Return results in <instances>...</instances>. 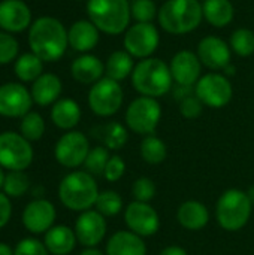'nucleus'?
<instances>
[{
  "label": "nucleus",
  "instance_id": "obj_1",
  "mask_svg": "<svg viewBox=\"0 0 254 255\" xmlns=\"http://www.w3.org/2000/svg\"><path fill=\"white\" fill-rule=\"evenodd\" d=\"M69 45L67 30L54 16H40L28 30V46L43 63L58 61Z\"/></svg>",
  "mask_w": 254,
  "mask_h": 255
},
{
  "label": "nucleus",
  "instance_id": "obj_2",
  "mask_svg": "<svg viewBox=\"0 0 254 255\" xmlns=\"http://www.w3.org/2000/svg\"><path fill=\"white\" fill-rule=\"evenodd\" d=\"M99 193L96 178L85 170L70 172L58 184V199L61 205L79 214L94 208Z\"/></svg>",
  "mask_w": 254,
  "mask_h": 255
},
{
  "label": "nucleus",
  "instance_id": "obj_3",
  "mask_svg": "<svg viewBox=\"0 0 254 255\" xmlns=\"http://www.w3.org/2000/svg\"><path fill=\"white\" fill-rule=\"evenodd\" d=\"M172 73L171 67L160 58H145L141 60L132 72L133 88L145 97H162L172 88Z\"/></svg>",
  "mask_w": 254,
  "mask_h": 255
},
{
  "label": "nucleus",
  "instance_id": "obj_4",
  "mask_svg": "<svg viewBox=\"0 0 254 255\" xmlns=\"http://www.w3.org/2000/svg\"><path fill=\"white\" fill-rule=\"evenodd\" d=\"M160 27L171 34L193 31L202 21V3L199 0H168L157 13Z\"/></svg>",
  "mask_w": 254,
  "mask_h": 255
},
{
  "label": "nucleus",
  "instance_id": "obj_5",
  "mask_svg": "<svg viewBox=\"0 0 254 255\" xmlns=\"http://www.w3.org/2000/svg\"><path fill=\"white\" fill-rule=\"evenodd\" d=\"M87 13L99 31L112 36L123 33L132 18L129 0H87Z\"/></svg>",
  "mask_w": 254,
  "mask_h": 255
},
{
  "label": "nucleus",
  "instance_id": "obj_6",
  "mask_svg": "<svg viewBox=\"0 0 254 255\" xmlns=\"http://www.w3.org/2000/svg\"><path fill=\"white\" fill-rule=\"evenodd\" d=\"M253 214V203L247 191L231 188L226 190L216 203V218L219 226L226 232H240L244 229Z\"/></svg>",
  "mask_w": 254,
  "mask_h": 255
},
{
  "label": "nucleus",
  "instance_id": "obj_7",
  "mask_svg": "<svg viewBox=\"0 0 254 255\" xmlns=\"http://www.w3.org/2000/svg\"><path fill=\"white\" fill-rule=\"evenodd\" d=\"M162 118V106L157 99L141 96L135 99L126 111L124 120L129 130L141 136L154 134Z\"/></svg>",
  "mask_w": 254,
  "mask_h": 255
},
{
  "label": "nucleus",
  "instance_id": "obj_8",
  "mask_svg": "<svg viewBox=\"0 0 254 255\" xmlns=\"http://www.w3.org/2000/svg\"><path fill=\"white\" fill-rule=\"evenodd\" d=\"M33 148L21 133L3 131L0 133V167L4 170L24 172L33 163Z\"/></svg>",
  "mask_w": 254,
  "mask_h": 255
},
{
  "label": "nucleus",
  "instance_id": "obj_9",
  "mask_svg": "<svg viewBox=\"0 0 254 255\" xmlns=\"http://www.w3.org/2000/svg\"><path fill=\"white\" fill-rule=\"evenodd\" d=\"M124 93L120 82L111 78H102L91 85L88 91V106L97 117H112L123 105Z\"/></svg>",
  "mask_w": 254,
  "mask_h": 255
},
{
  "label": "nucleus",
  "instance_id": "obj_10",
  "mask_svg": "<svg viewBox=\"0 0 254 255\" xmlns=\"http://www.w3.org/2000/svg\"><path fill=\"white\" fill-rule=\"evenodd\" d=\"M90 142L81 131H66L54 146V157L57 163L66 169H76L84 166V161L90 152Z\"/></svg>",
  "mask_w": 254,
  "mask_h": 255
},
{
  "label": "nucleus",
  "instance_id": "obj_11",
  "mask_svg": "<svg viewBox=\"0 0 254 255\" xmlns=\"http://www.w3.org/2000/svg\"><path fill=\"white\" fill-rule=\"evenodd\" d=\"M195 94L205 106L220 109L232 100L234 88L231 81L225 75L213 72L201 76V79L195 85Z\"/></svg>",
  "mask_w": 254,
  "mask_h": 255
},
{
  "label": "nucleus",
  "instance_id": "obj_12",
  "mask_svg": "<svg viewBox=\"0 0 254 255\" xmlns=\"http://www.w3.org/2000/svg\"><path fill=\"white\" fill-rule=\"evenodd\" d=\"M160 34L153 22H136L124 34V48L133 58H150L157 49Z\"/></svg>",
  "mask_w": 254,
  "mask_h": 255
},
{
  "label": "nucleus",
  "instance_id": "obj_13",
  "mask_svg": "<svg viewBox=\"0 0 254 255\" xmlns=\"http://www.w3.org/2000/svg\"><path fill=\"white\" fill-rule=\"evenodd\" d=\"M124 223L130 232L141 238L154 236L160 229V217L157 211L144 202H132L124 208Z\"/></svg>",
  "mask_w": 254,
  "mask_h": 255
},
{
  "label": "nucleus",
  "instance_id": "obj_14",
  "mask_svg": "<svg viewBox=\"0 0 254 255\" xmlns=\"http://www.w3.org/2000/svg\"><path fill=\"white\" fill-rule=\"evenodd\" d=\"M31 93L18 82L0 85V115L4 118H22L31 109Z\"/></svg>",
  "mask_w": 254,
  "mask_h": 255
},
{
  "label": "nucleus",
  "instance_id": "obj_15",
  "mask_svg": "<svg viewBox=\"0 0 254 255\" xmlns=\"http://www.w3.org/2000/svg\"><path fill=\"white\" fill-rule=\"evenodd\" d=\"M57 218L55 206L46 199H34L25 205L21 220L22 226L31 235H45L54 227Z\"/></svg>",
  "mask_w": 254,
  "mask_h": 255
},
{
  "label": "nucleus",
  "instance_id": "obj_16",
  "mask_svg": "<svg viewBox=\"0 0 254 255\" xmlns=\"http://www.w3.org/2000/svg\"><path fill=\"white\" fill-rule=\"evenodd\" d=\"M73 230L79 245H82L84 248H93L105 239L108 223L100 212H97L96 209H88L79 214Z\"/></svg>",
  "mask_w": 254,
  "mask_h": 255
},
{
  "label": "nucleus",
  "instance_id": "obj_17",
  "mask_svg": "<svg viewBox=\"0 0 254 255\" xmlns=\"http://www.w3.org/2000/svg\"><path fill=\"white\" fill-rule=\"evenodd\" d=\"M171 73L174 78V82L177 85H186V87H195L196 82L201 79V70L202 63L198 57V54L192 51H180L174 55L171 64Z\"/></svg>",
  "mask_w": 254,
  "mask_h": 255
},
{
  "label": "nucleus",
  "instance_id": "obj_18",
  "mask_svg": "<svg viewBox=\"0 0 254 255\" xmlns=\"http://www.w3.org/2000/svg\"><path fill=\"white\" fill-rule=\"evenodd\" d=\"M198 57L211 70L225 69L231 63V46L217 36H207L198 45Z\"/></svg>",
  "mask_w": 254,
  "mask_h": 255
},
{
  "label": "nucleus",
  "instance_id": "obj_19",
  "mask_svg": "<svg viewBox=\"0 0 254 255\" xmlns=\"http://www.w3.org/2000/svg\"><path fill=\"white\" fill-rule=\"evenodd\" d=\"M31 25V10L22 0L0 1V28L7 33H19Z\"/></svg>",
  "mask_w": 254,
  "mask_h": 255
},
{
  "label": "nucleus",
  "instance_id": "obj_20",
  "mask_svg": "<svg viewBox=\"0 0 254 255\" xmlns=\"http://www.w3.org/2000/svg\"><path fill=\"white\" fill-rule=\"evenodd\" d=\"M106 255H147V245L144 238L130 230L115 232L106 242Z\"/></svg>",
  "mask_w": 254,
  "mask_h": 255
},
{
  "label": "nucleus",
  "instance_id": "obj_21",
  "mask_svg": "<svg viewBox=\"0 0 254 255\" xmlns=\"http://www.w3.org/2000/svg\"><path fill=\"white\" fill-rule=\"evenodd\" d=\"M177 221L183 229H186L189 232H199L208 226L210 211L202 202L187 200L178 206Z\"/></svg>",
  "mask_w": 254,
  "mask_h": 255
},
{
  "label": "nucleus",
  "instance_id": "obj_22",
  "mask_svg": "<svg viewBox=\"0 0 254 255\" xmlns=\"http://www.w3.org/2000/svg\"><path fill=\"white\" fill-rule=\"evenodd\" d=\"M69 45L78 52L91 51L99 42V28L90 19L75 21L67 31Z\"/></svg>",
  "mask_w": 254,
  "mask_h": 255
},
{
  "label": "nucleus",
  "instance_id": "obj_23",
  "mask_svg": "<svg viewBox=\"0 0 254 255\" xmlns=\"http://www.w3.org/2000/svg\"><path fill=\"white\" fill-rule=\"evenodd\" d=\"M43 244L51 255H69L76 247L75 230L67 226H54L43 235Z\"/></svg>",
  "mask_w": 254,
  "mask_h": 255
},
{
  "label": "nucleus",
  "instance_id": "obj_24",
  "mask_svg": "<svg viewBox=\"0 0 254 255\" xmlns=\"http://www.w3.org/2000/svg\"><path fill=\"white\" fill-rule=\"evenodd\" d=\"M63 85L57 75L54 73H42L31 85V97L33 102L39 106H49L60 100Z\"/></svg>",
  "mask_w": 254,
  "mask_h": 255
},
{
  "label": "nucleus",
  "instance_id": "obj_25",
  "mask_svg": "<svg viewBox=\"0 0 254 255\" xmlns=\"http://www.w3.org/2000/svg\"><path fill=\"white\" fill-rule=\"evenodd\" d=\"M70 72H72L73 79L78 81L79 84L93 85L103 78L105 64L96 55L84 54L73 60L70 66Z\"/></svg>",
  "mask_w": 254,
  "mask_h": 255
},
{
  "label": "nucleus",
  "instance_id": "obj_26",
  "mask_svg": "<svg viewBox=\"0 0 254 255\" xmlns=\"http://www.w3.org/2000/svg\"><path fill=\"white\" fill-rule=\"evenodd\" d=\"M51 121L60 130L70 131L81 121V108L73 99H60L51 108Z\"/></svg>",
  "mask_w": 254,
  "mask_h": 255
},
{
  "label": "nucleus",
  "instance_id": "obj_27",
  "mask_svg": "<svg viewBox=\"0 0 254 255\" xmlns=\"http://www.w3.org/2000/svg\"><path fill=\"white\" fill-rule=\"evenodd\" d=\"M204 18L214 27H226L232 22L235 9L231 0H205L202 3Z\"/></svg>",
  "mask_w": 254,
  "mask_h": 255
},
{
  "label": "nucleus",
  "instance_id": "obj_28",
  "mask_svg": "<svg viewBox=\"0 0 254 255\" xmlns=\"http://www.w3.org/2000/svg\"><path fill=\"white\" fill-rule=\"evenodd\" d=\"M96 130H97L96 137L109 151H118V149H121L127 143V140H129L127 127H124L123 124H120L117 121L106 123V124L97 127Z\"/></svg>",
  "mask_w": 254,
  "mask_h": 255
},
{
  "label": "nucleus",
  "instance_id": "obj_29",
  "mask_svg": "<svg viewBox=\"0 0 254 255\" xmlns=\"http://www.w3.org/2000/svg\"><path fill=\"white\" fill-rule=\"evenodd\" d=\"M133 69V57L127 51H114L105 63L106 78H111L117 82H121L127 76H132Z\"/></svg>",
  "mask_w": 254,
  "mask_h": 255
},
{
  "label": "nucleus",
  "instance_id": "obj_30",
  "mask_svg": "<svg viewBox=\"0 0 254 255\" xmlns=\"http://www.w3.org/2000/svg\"><path fill=\"white\" fill-rule=\"evenodd\" d=\"M43 70V61L33 52H25L15 60L13 72L22 82H34Z\"/></svg>",
  "mask_w": 254,
  "mask_h": 255
},
{
  "label": "nucleus",
  "instance_id": "obj_31",
  "mask_svg": "<svg viewBox=\"0 0 254 255\" xmlns=\"http://www.w3.org/2000/svg\"><path fill=\"white\" fill-rule=\"evenodd\" d=\"M139 154H141V158L147 164L157 166V164H162L166 160L168 146L156 134L144 136V139L141 140V145H139Z\"/></svg>",
  "mask_w": 254,
  "mask_h": 255
},
{
  "label": "nucleus",
  "instance_id": "obj_32",
  "mask_svg": "<svg viewBox=\"0 0 254 255\" xmlns=\"http://www.w3.org/2000/svg\"><path fill=\"white\" fill-rule=\"evenodd\" d=\"M94 208L105 218H112V217H117L123 211V199L117 191L105 190L99 193Z\"/></svg>",
  "mask_w": 254,
  "mask_h": 255
},
{
  "label": "nucleus",
  "instance_id": "obj_33",
  "mask_svg": "<svg viewBox=\"0 0 254 255\" xmlns=\"http://www.w3.org/2000/svg\"><path fill=\"white\" fill-rule=\"evenodd\" d=\"M30 188V179L24 172L19 170H10L6 173L4 184H3V193L9 199H18L22 197Z\"/></svg>",
  "mask_w": 254,
  "mask_h": 255
},
{
  "label": "nucleus",
  "instance_id": "obj_34",
  "mask_svg": "<svg viewBox=\"0 0 254 255\" xmlns=\"http://www.w3.org/2000/svg\"><path fill=\"white\" fill-rule=\"evenodd\" d=\"M19 133L28 140V142H36L40 140L43 133H45V121L40 114L37 112H28L21 118L19 124Z\"/></svg>",
  "mask_w": 254,
  "mask_h": 255
},
{
  "label": "nucleus",
  "instance_id": "obj_35",
  "mask_svg": "<svg viewBox=\"0 0 254 255\" xmlns=\"http://www.w3.org/2000/svg\"><path fill=\"white\" fill-rule=\"evenodd\" d=\"M109 158H111L109 149L105 148L103 145H97V146L91 148L84 161L85 172H88L93 176H100V175L103 176V172L106 169Z\"/></svg>",
  "mask_w": 254,
  "mask_h": 255
},
{
  "label": "nucleus",
  "instance_id": "obj_36",
  "mask_svg": "<svg viewBox=\"0 0 254 255\" xmlns=\"http://www.w3.org/2000/svg\"><path fill=\"white\" fill-rule=\"evenodd\" d=\"M231 48L240 57H249L254 52V33L249 28H238L231 36Z\"/></svg>",
  "mask_w": 254,
  "mask_h": 255
},
{
  "label": "nucleus",
  "instance_id": "obj_37",
  "mask_svg": "<svg viewBox=\"0 0 254 255\" xmlns=\"http://www.w3.org/2000/svg\"><path fill=\"white\" fill-rule=\"evenodd\" d=\"M132 18L136 19V22H153V19L157 16L159 10L153 0H133L130 3Z\"/></svg>",
  "mask_w": 254,
  "mask_h": 255
},
{
  "label": "nucleus",
  "instance_id": "obj_38",
  "mask_svg": "<svg viewBox=\"0 0 254 255\" xmlns=\"http://www.w3.org/2000/svg\"><path fill=\"white\" fill-rule=\"evenodd\" d=\"M156 193H157V188H156L154 181L147 176L138 178L132 185V196H133L135 202L150 203L154 199Z\"/></svg>",
  "mask_w": 254,
  "mask_h": 255
},
{
  "label": "nucleus",
  "instance_id": "obj_39",
  "mask_svg": "<svg viewBox=\"0 0 254 255\" xmlns=\"http://www.w3.org/2000/svg\"><path fill=\"white\" fill-rule=\"evenodd\" d=\"M18 42L7 31H0V64H9L18 58Z\"/></svg>",
  "mask_w": 254,
  "mask_h": 255
},
{
  "label": "nucleus",
  "instance_id": "obj_40",
  "mask_svg": "<svg viewBox=\"0 0 254 255\" xmlns=\"http://www.w3.org/2000/svg\"><path fill=\"white\" fill-rule=\"evenodd\" d=\"M13 255H49V253L42 241L36 238H24L15 245Z\"/></svg>",
  "mask_w": 254,
  "mask_h": 255
},
{
  "label": "nucleus",
  "instance_id": "obj_41",
  "mask_svg": "<svg viewBox=\"0 0 254 255\" xmlns=\"http://www.w3.org/2000/svg\"><path fill=\"white\" fill-rule=\"evenodd\" d=\"M204 106L205 105L201 102V99L196 94H192L180 102V112L187 120H196L202 115Z\"/></svg>",
  "mask_w": 254,
  "mask_h": 255
},
{
  "label": "nucleus",
  "instance_id": "obj_42",
  "mask_svg": "<svg viewBox=\"0 0 254 255\" xmlns=\"http://www.w3.org/2000/svg\"><path fill=\"white\" fill-rule=\"evenodd\" d=\"M124 173H126V161L117 154L111 155L106 169L103 172V178L108 182H117L124 176Z\"/></svg>",
  "mask_w": 254,
  "mask_h": 255
},
{
  "label": "nucleus",
  "instance_id": "obj_43",
  "mask_svg": "<svg viewBox=\"0 0 254 255\" xmlns=\"http://www.w3.org/2000/svg\"><path fill=\"white\" fill-rule=\"evenodd\" d=\"M10 217H12V203H10V199L3 191H0V229L6 227L9 224Z\"/></svg>",
  "mask_w": 254,
  "mask_h": 255
},
{
  "label": "nucleus",
  "instance_id": "obj_44",
  "mask_svg": "<svg viewBox=\"0 0 254 255\" xmlns=\"http://www.w3.org/2000/svg\"><path fill=\"white\" fill-rule=\"evenodd\" d=\"M159 255H189L187 251L181 247H177V245H171V247H166L160 251Z\"/></svg>",
  "mask_w": 254,
  "mask_h": 255
},
{
  "label": "nucleus",
  "instance_id": "obj_45",
  "mask_svg": "<svg viewBox=\"0 0 254 255\" xmlns=\"http://www.w3.org/2000/svg\"><path fill=\"white\" fill-rule=\"evenodd\" d=\"M79 255H106L105 254V251H100L97 247H93V248H84Z\"/></svg>",
  "mask_w": 254,
  "mask_h": 255
},
{
  "label": "nucleus",
  "instance_id": "obj_46",
  "mask_svg": "<svg viewBox=\"0 0 254 255\" xmlns=\"http://www.w3.org/2000/svg\"><path fill=\"white\" fill-rule=\"evenodd\" d=\"M0 255H13V250L7 244L0 242Z\"/></svg>",
  "mask_w": 254,
  "mask_h": 255
},
{
  "label": "nucleus",
  "instance_id": "obj_47",
  "mask_svg": "<svg viewBox=\"0 0 254 255\" xmlns=\"http://www.w3.org/2000/svg\"><path fill=\"white\" fill-rule=\"evenodd\" d=\"M4 178H6V173H4V169L0 167V191L3 190V184H4Z\"/></svg>",
  "mask_w": 254,
  "mask_h": 255
},
{
  "label": "nucleus",
  "instance_id": "obj_48",
  "mask_svg": "<svg viewBox=\"0 0 254 255\" xmlns=\"http://www.w3.org/2000/svg\"><path fill=\"white\" fill-rule=\"evenodd\" d=\"M247 196H249V199L252 200V203H253V206H254V185L247 190Z\"/></svg>",
  "mask_w": 254,
  "mask_h": 255
},
{
  "label": "nucleus",
  "instance_id": "obj_49",
  "mask_svg": "<svg viewBox=\"0 0 254 255\" xmlns=\"http://www.w3.org/2000/svg\"><path fill=\"white\" fill-rule=\"evenodd\" d=\"M199 1H201V0H199ZM202 1H205V0H202Z\"/></svg>",
  "mask_w": 254,
  "mask_h": 255
},
{
  "label": "nucleus",
  "instance_id": "obj_50",
  "mask_svg": "<svg viewBox=\"0 0 254 255\" xmlns=\"http://www.w3.org/2000/svg\"><path fill=\"white\" fill-rule=\"evenodd\" d=\"M76 1H81V0H76Z\"/></svg>",
  "mask_w": 254,
  "mask_h": 255
}]
</instances>
